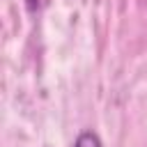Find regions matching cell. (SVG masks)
I'll use <instances>...</instances> for the list:
<instances>
[{
	"mask_svg": "<svg viewBox=\"0 0 147 147\" xmlns=\"http://www.w3.org/2000/svg\"><path fill=\"white\" fill-rule=\"evenodd\" d=\"M74 147H103V142L94 131H80L74 140Z\"/></svg>",
	"mask_w": 147,
	"mask_h": 147,
	"instance_id": "cell-1",
	"label": "cell"
},
{
	"mask_svg": "<svg viewBox=\"0 0 147 147\" xmlns=\"http://www.w3.org/2000/svg\"><path fill=\"white\" fill-rule=\"evenodd\" d=\"M25 2V9L30 11V14H34L37 9H39V5H41V0H23Z\"/></svg>",
	"mask_w": 147,
	"mask_h": 147,
	"instance_id": "cell-2",
	"label": "cell"
}]
</instances>
